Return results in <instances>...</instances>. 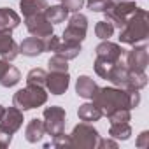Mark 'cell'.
I'll return each mask as SVG.
<instances>
[{"label": "cell", "instance_id": "6da1fadb", "mask_svg": "<svg viewBox=\"0 0 149 149\" xmlns=\"http://www.w3.org/2000/svg\"><path fill=\"white\" fill-rule=\"evenodd\" d=\"M93 104L102 111L104 116H109L114 111H132L140 104V93L137 90H123L118 86L97 88L93 95Z\"/></svg>", "mask_w": 149, "mask_h": 149}, {"label": "cell", "instance_id": "7a4b0ae2", "mask_svg": "<svg viewBox=\"0 0 149 149\" xmlns=\"http://www.w3.org/2000/svg\"><path fill=\"white\" fill-rule=\"evenodd\" d=\"M149 39V14L146 9H137L119 28V42L128 46L146 44Z\"/></svg>", "mask_w": 149, "mask_h": 149}, {"label": "cell", "instance_id": "3957f363", "mask_svg": "<svg viewBox=\"0 0 149 149\" xmlns=\"http://www.w3.org/2000/svg\"><path fill=\"white\" fill-rule=\"evenodd\" d=\"M107 81H111L112 86H118V88H123V90L140 91L147 86V74L146 72H133L123 63V60H119L114 65V68L111 70Z\"/></svg>", "mask_w": 149, "mask_h": 149}, {"label": "cell", "instance_id": "277c9868", "mask_svg": "<svg viewBox=\"0 0 149 149\" xmlns=\"http://www.w3.org/2000/svg\"><path fill=\"white\" fill-rule=\"evenodd\" d=\"M46 102H47L46 88L44 86H35V84H26L25 88L18 90L13 97V105H16L23 112L37 109V107L44 105Z\"/></svg>", "mask_w": 149, "mask_h": 149}, {"label": "cell", "instance_id": "5b68a950", "mask_svg": "<svg viewBox=\"0 0 149 149\" xmlns=\"http://www.w3.org/2000/svg\"><path fill=\"white\" fill-rule=\"evenodd\" d=\"M70 139V147H79V149H95L97 142L100 139L98 130L86 121H81L74 126V130L68 135Z\"/></svg>", "mask_w": 149, "mask_h": 149}, {"label": "cell", "instance_id": "8992f818", "mask_svg": "<svg viewBox=\"0 0 149 149\" xmlns=\"http://www.w3.org/2000/svg\"><path fill=\"white\" fill-rule=\"evenodd\" d=\"M42 121L46 126V133L53 139L60 133L65 132V123H67V112L60 105H49L42 112Z\"/></svg>", "mask_w": 149, "mask_h": 149}, {"label": "cell", "instance_id": "52a82bcc", "mask_svg": "<svg viewBox=\"0 0 149 149\" xmlns=\"http://www.w3.org/2000/svg\"><path fill=\"white\" fill-rule=\"evenodd\" d=\"M139 7L135 6V0H118L114 2L104 14H105V19L112 23L114 28H121L126 19L137 11Z\"/></svg>", "mask_w": 149, "mask_h": 149}, {"label": "cell", "instance_id": "ba28073f", "mask_svg": "<svg viewBox=\"0 0 149 149\" xmlns=\"http://www.w3.org/2000/svg\"><path fill=\"white\" fill-rule=\"evenodd\" d=\"M88 33V18L81 13H74L68 19L67 28L63 30V39L61 40H70V42H83Z\"/></svg>", "mask_w": 149, "mask_h": 149}, {"label": "cell", "instance_id": "9c48e42d", "mask_svg": "<svg viewBox=\"0 0 149 149\" xmlns=\"http://www.w3.org/2000/svg\"><path fill=\"white\" fill-rule=\"evenodd\" d=\"M125 58V65L133 70V72H146L147 65H149V53H147V44H137L132 46V49L125 51L123 54Z\"/></svg>", "mask_w": 149, "mask_h": 149}, {"label": "cell", "instance_id": "30bf717a", "mask_svg": "<svg viewBox=\"0 0 149 149\" xmlns=\"http://www.w3.org/2000/svg\"><path fill=\"white\" fill-rule=\"evenodd\" d=\"M25 28L28 30L30 35L39 37V39H46L49 35L54 33V25L46 18V14H33L25 18Z\"/></svg>", "mask_w": 149, "mask_h": 149}, {"label": "cell", "instance_id": "8fae6325", "mask_svg": "<svg viewBox=\"0 0 149 149\" xmlns=\"http://www.w3.org/2000/svg\"><path fill=\"white\" fill-rule=\"evenodd\" d=\"M23 121H25V118H23V111L21 109H18L16 105L6 107L2 118H0V128H4L6 132L14 135L23 126Z\"/></svg>", "mask_w": 149, "mask_h": 149}, {"label": "cell", "instance_id": "7c38bea8", "mask_svg": "<svg viewBox=\"0 0 149 149\" xmlns=\"http://www.w3.org/2000/svg\"><path fill=\"white\" fill-rule=\"evenodd\" d=\"M70 86V76L68 72H49L46 77V88L51 95H63Z\"/></svg>", "mask_w": 149, "mask_h": 149}, {"label": "cell", "instance_id": "4fadbf2b", "mask_svg": "<svg viewBox=\"0 0 149 149\" xmlns=\"http://www.w3.org/2000/svg\"><path fill=\"white\" fill-rule=\"evenodd\" d=\"M95 53H97V56H98V58H104V60H109V61L116 63V61L123 60L125 49H123L119 44L111 42V40L107 39V40H102V42L95 47Z\"/></svg>", "mask_w": 149, "mask_h": 149}, {"label": "cell", "instance_id": "5bb4252c", "mask_svg": "<svg viewBox=\"0 0 149 149\" xmlns=\"http://www.w3.org/2000/svg\"><path fill=\"white\" fill-rule=\"evenodd\" d=\"M21 81V72L11 65V61L0 58V86L4 88H13Z\"/></svg>", "mask_w": 149, "mask_h": 149}, {"label": "cell", "instance_id": "9a60e30c", "mask_svg": "<svg viewBox=\"0 0 149 149\" xmlns=\"http://www.w3.org/2000/svg\"><path fill=\"white\" fill-rule=\"evenodd\" d=\"M18 54H19V49H18L16 40L13 39V33L6 32V30H0V58L13 61L18 58Z\"/></svg>", "mask_w": 149, "mask_h": 149}, {"label": "cell", "instance_id": "2e32d148", "mask_svg": "<svg viewBox=\"0 0 149 149\" xmlns=\"http://www.w3.org/2000/svg\"><path fill=\"white\" fill-rule=\"evenodd\" d=\"M18 49H19V54L28 56V58H35V56L44 53V40L32 35V37L23 39V42L18 44Z\"/></svg>", "mask_w": 149, "mask_h": 149}, {"label": "cell", "instance_id": "e0dca14e", "mask_svg": "<svg viewBox=\"0 0 149 149\" xmlns=\"http://www.w3.org/2000/svg\"><path fill=\"white\" fill-rule=\"evenodd\" d=\"M46 135V126H44V121L39 119V118H33L28 121L26 128H25V139L30 142V144H37L42 140V137Z\"/></svg>", "mask_w": 149, "mask_h": 149}, {"label": "cell", "instance_id": "ac0fdd59", "mask_svg": "<svg viewBox=\"0 0 149 149\" xmlns=\"http://www.w3.org/2000/svg\"><path fill=\"white\" fill-rule=\"evenodd\" d=\"M98 84L90 77V76H79L77 81H76V93L81 97V98H86V100H91L95 91H97Z\"/></svg>", "mask_w": 149, "mask_h": 149}, {"label": "cell", "instance_id": "d6986e66", "mask_svg": "<svg viewBox=\"0 0 149 149\" xmlns=\"http://www.w3.org/2000/svg\"><path fill=\"white\" fill-rule=\"evenodd\" d=\"M21 23V18L18 13H14L9 7H0V30L6 32H13L14 28H18Z\"/></svg>", "mask_w": 149, "mask_h": 149}, {"label": "cell", "instance_id": "ffe728a7", "mask_svg": "<svg viewBox=\"0 0 149 149\" xmlns=\"http://www.w3.org/2000/svg\"><path fill=\"white\" fill-rule=\"evenodd\" d=\"M81 51H83L81 42H70V40H61L60 39V42L54 49V54H60L65 60H74L81 54Z\"/></svg>", "mask_w": 149, "mask_h": 149}, {"label": "cell", "instance_id": "44dd1931", "mask_svg": "<svg viewBox=\"0 0 149 149\" xmlns=\"http://www.w3.org/2000/svg\"><path fill=\"white\" fill-rule=\"evenodd\" d=\"M47 0H19V9L23 18L33 16V14H42L47 9Z\"/></svg>", "mask_w": 149, "mask_h": 149}, {"label": "cell", "instance_id": "7402d4cb", "mask_svg": "<svg viewBox=\"0 0 149 149\" xmlns=\"http://www.w3.org/2000/svg\"><path fill=\"white\" fill-rule=\"evenodd\" d=\"M77 116H79L81 121H86V123H95V121H100V119L104 118L102 111H100L93 102H86V104L79 105Z\"/></svg>", "mask_w": 149, "mask_h": 149}, {"label": "cell", "instance_id": "603a6c76", "mask_svg": "<svg viewBox=\"0 0 149 149\" xmlns=\"http://www.w3.org/2000/svg\"><path fill=\"white\" fill-rule=\"evenodd\" d=\"M109 137L114 140H128L132 137V126L130 123H111L109 126Z\"/></svg>", "mask_w": 149, "mask_h": 149}, {"label": "cell", "instance_id": "cb8c5ba5", "mask_svg": "<svg viewBox=\"0 0 149 149\" xmlns=\"http://www.w3.org/2000/svg\"><path fill=\"white\" fill-rule=\"evenodd\" d=\"M46 18L53 23V25H58V23H63L67 18H68V13H67V9L63 7V6H47V9H46Z\"/></svg>", "mask_w": 149, "mask_h": 149}, {"label": "cell", "instance_id": "d4e9b609", "mask_svg": "<svg viewBox=\"0 0 149 149\" xmlns=\"http://www.w3.org/2000/svg\"><path fill=\"white\" fill-rule=\"evenodd\" d=\"M118 63V61H116ZM116 63H112V61H109V60H104V58H95V61H93V68H95V74L98 77H102V79H109V74H111V70L114 68V65Z\"/></svg>", "mask_w": 149, "mask_h": 149}, {"label": "cell", "instance_id": "484cf974", "mask_svg": "<svg viewBox=\"0 0 149 149\" xmlns=\"http://www.w3.org/2000/svg\"><path fill=\"white\" fill-rule=\"evenodd\" d=\"M46 77H47V72L44 68H32L26 74V84H35V86H44L46 88Z\"/></svg>", "mask_w": 149, "mask_h": 149}, {"label": "cell", "instance_id": "4316f807", "mask_svg": "<svg viewBox=\"0 0 149 149\" xmlns=\"http://www.w3.org/2000/svg\"><path fill=\"white\" fill-rule=\"evenodd\" d=\"M95 35L100 39V40H107L114 35V26L111 21L107 19H102V21H97L95 25Z\"/></svg>", "mask_w": 149, "mask_h": 149}, {"label": "cell", "instance_id": "83f0119b", "mask_svg": "<svg viewBox=\"0 0 149 149\" xmlns=\"http://www.w3.org/2000/svg\"><path fill=\"white\" fill-rule=\"evenodd\" d=\"M49 72H68V60H65L60 54H53L47 61Z\"/></svg>", "mask_w": 149, "mask_h": 149}, {"label": "cell", "instance_id": "f1b7e54d", "mask_svg": "<svg viewBox=\"0 0 149 149\" xmlns=\"http://www.w3.org/2000/svg\"><path fill=\"white\" fill-rule=\"evenodd\" d=\"M86 7L90 9V11H93V13H105L114 2L112 0H86Z\"/></svg>", "mask_w": 149, "mask_h": 149}, {"label": "cell", "instance_id": "f546056e", "mask_svg": "<svg viewBox=\"0 0 149 149\" xmlns=\"http://www.w3.org/2000/svg\"><path fill=\"white\" fill-rule=\"evenodd\" d=\"M107 119H109V123H130L132 114H130V111H126V109H123V111H114V112H111V114L107 116Z\"/></svg>", "mask_w": 149, "mask_h": 149}, {"label": "cell", "instance_id": "4dcf8cb0", "mask_svg": "<svg viewBox=\"0 0 149 149\" xmlns=\"http://www.w3.org/2000/svg\"><path fill=\"white\" fill-rule=\"evenodd\" d=\"M84 2H86V0H61V6L67 9V13L74 14V13H79L83 9Z\"/></svg>", "mask_w": 149, "mask_h": 149}, {"label": "cell", "instance_id": "1f68e13d", "mask_svg": "<svg viewBox=\"0 0 149 149\" xmlns=\"http://www.w3.org/2000/svg\"><path fill=\"white\" fill-rule=\"evenodd\" d=\"M51 146L53 147H70V139H68V135L63 132V133H60V135H56V137H53L51 139Z\"/></svg>", "mask_w": 149, "mask_h": 149}, {"label": "cell", "instance_id": "d6a6232c", "mask_svg": "<svg viewBox=\"0 0 149 149\" xmlns=\"http://www.w3.org/2000/svg\"><path fill=\"white\" fill-rule=\"evenodd\" d=\"M135 146H137L139 149H146V147H149V132H147V130L140 132V135H139L137 140H135Z\"/></svg>", "mask_w": 149, "mask_h": 149}, {"label": "cell", "instance_id": "836d02e7", "mask_svg": "<svg viewBox=\"0 0 149 149\" xmlns=\"http://www.w3.org/2000/svg\"><path fill=\"white\" fill-rule=\"evenodd\" d=\"M97 147L98 149H107V147H111V149H118V142L112 139V137H109V139H98V142H97Z\"/></svg>", "mask_w": 149, "mask_h": 149}, {"label": "cell", "instance_id": "e575fe53", "mask_svg": "<svg viewBox=\"0 0 149 149\" xmlns=\"http://www.w3.org/2000/svg\"><path fill=\"white\" fill-rule=\"evenodd\" d=\"M13 142V133L6 132L4 128H0V146L2 147H9Z\"/></svg>", "mask_w": 149, "mask_h": 149}, {"label": "cell", "instance_id": "d590c367", "mask_svg": "<svg viewBox=\"0 0 149 149\" xmlns=\"http://www.w3.org/2000/svg\"><path fill=\"white\" fill-rule=\"evenodd\" d=\"M4 109H6V107H4L2 104H0V118H2V114H4Z\"/></svg>", "mask_w": 149, "mask_h": 149}, {"label": "cell", "instance_id": "8d00e7d4", "mask_svg": "<svg viewBox=\"0 0 149 149\" xmlns=\"http://www.w3.org/2000/svg\"><path fill=\"white\" fill-rule=\"evenodd\" d=\"M112 2H118V0H112Z\"/></svg>", "mask_w": 149, "mask_h": 149}, {"label": "cell", "instance_id": "74e56055", "mask_svg": "<svg viewBox=\"0 0 149 149\" xmlns=\"http://www.w3.org/2000/svg\"><path fill=\"white\" fill-rule=\"evenodd\" d=\"M0 149H4V147H2V146H0Z\"/></svg>", "mask_w": 149, "mask_h": 149}]
</instances>
